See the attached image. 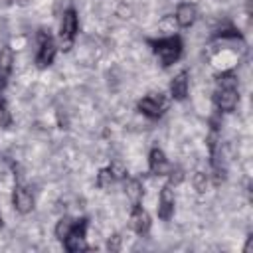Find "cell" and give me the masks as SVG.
<instances>
[{
    "mask_svg": "<svg viewBox=\"0 0 253 253\" xmlns=\"http://www.w3.org/2000/svg\"><path fill=\"white\" fill-rule=\"evenodd\" d=\"M148 43H150L154 55L158 57V61L164 67L176 63L180 59V55H182V49H184V43L176 34L174 36H164L160 40H148Z\"/></svg>",
    "mask_w": 253,
    "mask_h": 253,
    "instance_id": "6da1fadb",
    "label": "cell"
},
{
    "mask_svg": "<svg viewBox=\"0 0 253 253\" xmlns=\"http://www.w3.org/2000/svg\"><path fill=\"white\" fill-rule=\"evenodd\" d=\"M79 30V20H77V12L73 8L65 10L61 16V24H59V47L61 49H71L75 34Z\"/></svg>",
    "mask_w": 253,
    "mask_h": 253,
    "instance_id": "7a4b0ae2",
    "label": "cell"
},
{
    "mask_svg": "<svg viewBox=\"0 0 253 253\" xmlns=\"http://www.w3.org/2000/svg\"><path fill=\"white\" fill-rule=\"evenodd\" d=\"M87 219H75L69 235L63 239V247L69 251V253H79V251H87L89 245H87Z\"/></svg>",
    "mask_w": 253,
    "mask_h": 253,
    "instance_id": "3957f363",
    "label": "cell"
},
{
    "mask_svg": "<svg viewBox=\"0 0 253 253\" xmlns=\"http://www.w3.org/2000/svg\"><path fill=\"white\" fill-rule=\"evenodd\" d=\"M38 42H40V47H38V53H36V63H38V67H47L55 59L57 43L53 42V38L45 30H42L38 34Z\"/></svg>",
    "mask_w": 253,
    "mask_h": 253,
    "instance_id": "277c9868",
    "label": "cell"
},
{
    "mask_svg": "<svg viewBox=\"0 0 253 253\" xmlns=\"http://www.w3.org/2000/svg\"><path fill=\"white\" fill-rule=\"evenodd\" d=\"M168 109V99L162 93H152L138 101V111L148 119H160Z\"/></svg>",
    "mask_w": 253,
    "mask_h": 253,
    "instance_id": "5b68a950",
    "label": "cell"
},
{
    "mask_svg": "<svg viewBox=\"0 0 253 253\" xmlns=\"http://www.w3.org/2000/svg\"><path fill=\"white\" fill-rule=\"evenodd\" d=\"M174 206H176V198H174V190L172 186L164 184L158 192V208H156V213L162 221H168L172 215H174Z\"/></svg>",
    "mask_w": 253,
    "mask_h": 253,
    "instance_id": "8992f818",
    "label": "cell"
},
{
    "mask_svg": "<svg viewBox=\"0 0 253 253\" xmlns=\"http://www.w3.org/2000/svg\"><path fill=\"white\" fill-rule=\"evenodd\" d=\"M128 221H130V229H132L136 235H146V233L150 231V225H152L148 211H146L140 204H134V206H132V211H130Z\"/></svg>",
    "mask_w": 253,
    "mask_h": 253,
    "instance_id": "52a82bcc",
    "label": "cell"
},
{
    "mask_svg": "<svg viewBox=\"0 0 253 253\" xmlns=\"http://www.w3.org/2000/svg\"><path fill=\"white\" fill-rule=\"evenodd\" d=\"M239 103V93L237 89H215L213 93V105L221 113H231Z\"/></svg>",
    "mask_w": 253,
    "mask_h": 253,
    "instance_id": "ba28073f",
    "label": "cell"
},
{
    "mask_svg": "<svg viewBox=\"0 0 253 253\" xmlns=\"http://www.w3.org/2000/svg\"><path fill=\"white\" fill-rule=\"evenodd\" d=\"M12 204L18 213H30L34 210V196L26 186H16L12 192Z\"/></svg>",
    "mask_w": 253,
    "mask_h": 253,
    "instance_id": "9c48e42d",
    "label": "cell"
},
{
    "mask_svg": "<svg viewBox=\"0 0 253 253\" xmlns=\"http://www.w3.org/2000/svg\"><path fill=\"white\" fill-rule=\"evenodd\" d=\"M170 168L172 166H170L164 150L162 148H152L150 154H148V170H150V174H154V176H166L170 172Z\"/></svg>",
    "mask_w": 253,
    "mask_h": 253,
    "instance_id": "30bf717a",
    "label": "cell"
},
{
    "mask_svg": "<svg viewBox=\"0 0 253 253\" xmlns=\"http://www.w3.org/2000/svg\"><path fill=\"white\" fill-rule=\"evenodd\" d=\"M198 18V8L196 4L192 2H180L176 6V14H174V20L178 24V28H190Z\"/></svg>",
    "mask_w": 253,
    "mask_h": 253,
    "instance_id": "8fae6325",
    "label": "cell"
},
{
    "mask_svg": "<svg viewBox=\"0 0 253 253\" xmlns=\"http://www.w3.org/2000/svg\"><path fill=\"white\" fill-rule=\"evenodd\" d=\"M190 81H188V71H180L172 81H170V97L176 101H184L188 97Z\"/></svg>",
    "mask_w": 253,
    "mask_h": 253,
    "instance_id": "7c38bea8",
    "label": "cell"
},
{
    "mask_svg": "<svg viewBox=\"0 0 253 253\" xmlns=\"http://www.w3.org/2000/svg\"><path fill=\"white\" fill-rule=\"evenodd\" d=\"M125 194H126V198L130 200L132 206H134V204H140V200H142V196H144V186H142V182L136 180V178L126 180V184H125Z\"/></svg>",
    "mask_w": 253,
    "mask_h": 253,
    "instance_id": "4fadbf2b",
    "label": "cell"
},
{
    "mask_svg": "<svg viewBox=\"0 0 253 253\" xmlns=\"http://www.w3.org/2000/svg\"><path fill=\"white\" fill-rule=\"evenodd\" d=\"M215 85H217V89H237L239 79H237V75H235V73H231V71L223 69L221 73H217V75H215Z\"/></svg>",
    "mask_w": 253,
    "mask_h": 253,
    "instance_id": "5bb4252c",
    "label": "cell"
},
{
    "mask_svg": "<svg viewBox=\"0 0 253 253\" xmlns=\"http://www.w3.org/2000/svg\"><path fill=\"white\" fill-rule=\"evenodd\" d=\"M73 223H75V219H73V217H69V215H63V217H59V219H57V223H55V229H53V233H55V239L63 241V239L69 235V231H71Z\"/></svg>",
    "mask_w": 253,
    "mask_h": 253,
    "instance_id": "9a60e30c",
    "label": "cell"
},
{
    "mask_svg": "<svg viewBox=\"0 0 253 253\" xmlns=\"http://www.w3.org/2000/svg\"><path fill=\"white\" fill-rule=\"evenodd\" d=\"M12 65H14V51H12L10 45H4V47L0 49V73L10 75Z\"/></svg>",
    "mask_w": 253,
    "mask_h": 253,
    "instance_id": "2e32d148",
    "label": "cell"
},
{
    "mask_svg": "<svg viewBox=\"0 0 253 253\" xmlns=\"http://www.w3.org/2000/svg\"><path fill=\"white\" fill-rule=\"evenodd\" d=\"M115 182H117V180H115L113 172L109 170V166L99 170V174H97V186H99L101 190H107V188H111Z\"/></svg>",
    "mask_w": 253,
    "mask_h": 253,
    "instance_id": "e0dca14e",
    "label": "cell"
},
{
    "mask_svg": "<svg viewBox=\"0 0 253 253\" xmlns=\"http://www.w3.org/2000/svg\"><path fill=\"white\" fill-rule=\"evenodd\" d=\"M208 182H210L208 174H204V172H194V176H192V186H194L196 192L204 194L206 188H208Z\"/></svg>",
    "mask_w": 253,
    "mask_h": 253,
    "instance_id": "ac0fdd59",
    "label": "cell"
},
{
    "mask_svg": "<svg viewBox=\"0 0 253 253\" xmlns=\"http://www.w3.org/2000/svg\"><path fill=\"white\" fill-rule=\"evenodd\" d=\"M158 28H160V32H162V34H166V36H174V32H176L178 24H176L174 16H166V18H162V20L158 22Z\"/></svg>",
    "mask_w": 253,
    "mask_h": 253,
    "instance_id": "d6986e66",
    "label": "cell"
},
{
    "mask_svg": "<svg viewBox=\"0 0 253 253\" xmlns=\"http://www.w3.org/2000/svg\"><path fill=\"white\" fill-rule=\"evenodd\" d=\"M109 170L113 172L115 180H123V178H126V168H125V164H123L121 160H113V162L109 164Z\"/></svg>",
    "mask_w": 253,
    "mask_h": 253,
    "instance_id": "ffe728a7",
    "label": "cell"
},
{
    "mask_svg": "<svg viewBox=\"0 0 253 253\" xmlns=\"http://www.w3.org/2000/svg\"><path fill=\"white\" fill-rule=\"evenodd\" d=\"M168 176V186H178V184H182V180H184V170H180V168H170V172L166 174Z\"/></svg>",
    "mask_w": 253,
    "mask_h": 253,
    "instance_id": "44dd1931",
    "label": "cell"
},
{
    "mask_svg": "<svg viewBox=\"0 0 253 253\" xmlns=\"http://www.w3.org/2000/svg\"><path fill=\"white\" fill-rule=\"evenodd\" d=\"M121 245H123V237H121L119 233H113V235L107 239V249H109L111 253L121 251Z\"/></svg>",
    "mask_w": 253,
    "mask_h": 253,
    "instance_id": "7402d4cb",
    "label": "cell"
},
{
    "mask_svg": "<svg viewBox=\"0 0 253 253\" xmlns=\"http://www.w3.org/2000/svg\"><path fill=\"white\" fill-rule=\"evenodd\" d=\"M8 125H10V113H8L6 105L0 101V126H2V128H6Z\"/></svg>",
    "mask_w": 253,
    "mask_h": 253,
    "instance_id": "603a6c76",
    "label": "cell"
},
{
    "mask_svg": "<svg viewBox=\"0 0 253 253\" xmlns=\"http://www.w3.org/2000/svg\"><path fill=\"white\" fill-rule=\"evenodd\" d=\"M117 14H119L121 18H128V14H130V8H128L126 4H119V8H117Z\"/></svg>",
    "mask_w": 253,
    "mask_h": 253,
    "instance_id": "cb8c5ba5",
    "label": "cell"
},
{
    "mask_svg": "<svg viewBox=\"0 0 253 253\" xmlns=\"http://www.w3.org/2000/svg\"><path fill=\"white\" fill-rule=\"evenodd\" d=\"M8 77H10V75H4V73H0V93L6 89V85H8Z\"/></svg>",
    "mask_w": 253,
    "mask_h": 253,
    "instance_id": "d4e9b609",
    "label": "cell"
},
{
    "mask_svg": "<svg viewBox=\"0 0 253 253\" xmlns=\"http://www.w3.org/2000/svg\"><path fill=\"white\" fill-rule=\"evenodd\" d=\"M251 249H253V237L249 235V237H247V243H245V247H243V253H251Z\"/></svg>",
    "mask_w": 253,
    "mask_h": 253,
    "instance_id": "484cf974",
    "label": "cell"
},
{
    "mask_svg": "<svg viewBox=\"0 0 253 253\" xmlns=\"http://www.w3.org/2000/svg\"><path fill=\"white\" fill-rule=\"evenodd\" d=\"M14 2H16L18 6H28V4H30V0H14Z\"/></svg>",
    "mask_w": 253,
    "mask_h": 253,
    "instance_id": "4316f807",
    "label": "cell"
},
{
    "mask_svg": "<svg viewBox=\"0 0 253 253\" xmlns=\"http://www.w3.org/2000/svg\"><path fill=\"white\" fill-rule=\"evenodd\" d=\"M2 223H4V221H2V213H0V227H2Z\"/></svg>",
    "mask_w": 253,
    "mask_h": 253,
    "instance_id": "83f0119b",
    "label": "cell"
}]
</instances>
